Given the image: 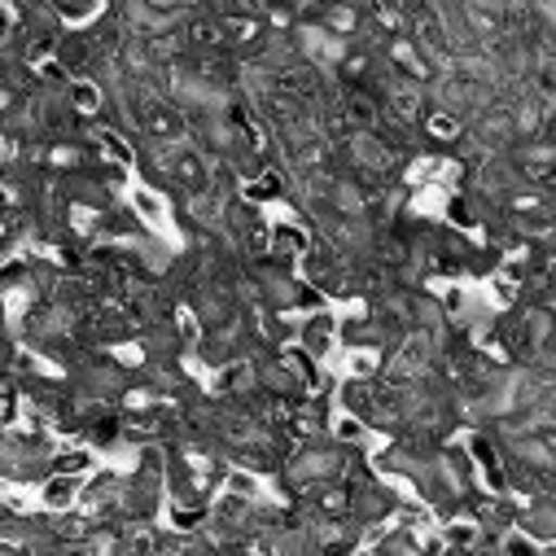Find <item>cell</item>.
Returning <instances> with one entry per match:
<instances>
[{"mask_svg": "<svg viewBox=\"0 0 556 556\" xmlns=\"http://www.w3.org/2000/svg\"><path fill=\"white\" fill-rule=\"evenodd\" d=\"M136 123H141V131L150 136V141H180V136H185L180 110L167 105L154 92H141V101H136Z\"/></svg>", "mask_w": 556, "mask_h": 556, "instance_id": "obj_1", "label": "cell"}, {"mask_svg": "<svg viewBox=\"0 0 556 556\" xmlns=\"http://www.w3.org/2000/svg\"><path fill=\"white\" fill-rule=\"evenodd\" d=\"M163 172H167V180H172L185 198H206V193H211L206 159H202V154H193V150H176L172 159H163Z\"/></svg>", "mask_w": 556, "mask_h": 556, "instance_id": "obj_2", "label": "cell"}, {"mask_svg": "<svg viewBox=\"0 0 556 556\" xmlns=\"http://www.w3.org/2000/svg\"><path fill=\"white\" fill-rule=\"evenodd\" d=\"M224 31H228V49H258L267 36L263 18L254 14H224Z\"/></svg>", "mask_w": 556, "mask_h": 556, "instance_id": "obj_3", "label": "cell"}, {"mask_svg": "<svg viewBox=\"0 0 556 556\" xmlns=\"http://www.w3.org/2000/svg\"><path fill=\"white\" fill-rule=\"evenodd\" d=\"M75 495H79V473H58L53 469V478L45 482V504L49 508H71Z\"/></svg>", "mask_w": 556, "mask_h": 556, "instance_id": "obj_4", "label": "cell"}, {"mask_svg": "<svg viewBox=\"0 0 556 556\" xmlns=\"http://www.w3.org/2000/svg\"><path fill=\"white\" fill-rule=\"evenodd\" d=\"M426 131L434 136V141H460V131H465V123L456 118V114H447V110H434L430 118H426Z\"/></svg>", "mask_w": 556, "mask_h": 556, "instance_id": "obj_5", "label": "cell"}, {"mask_svg": "<svg viewBox=\"0 0 556 556\" xmlns=\"http://www.w3.org/2000/svg\"><path fill=\"white\" fill-rule=\"evenodd\" d=\"M329 342H333V320H329V316L307 320V329H303V346H307L312 355H325V351H329Z\"/></svg>", "mask_w": 556, "mask_h": 556, "instance_id": "obj_6", "label": "cell"}, {"mask_svg": "<svg viewBox=\"0 0 556 556\" xmlns=\"http://www.w3.org/2000/svg\"><path fill=\"white\" fill-rule=\"evenodd\" d=\"M101 88L97 84H88V79H79V84H71V110L75 114H97L101 110Z\"/></svg>", "mask_w": 556, "mask_h": 556, "instance_id": "obj_7", "label": "cell"}, {"mask_svg": "<svg viewBox=\"0 0 556 556\" xmlns=\"http://www.w3.org/2000/svg\"><path fill=\"white\" fill-rule=\"evenodd\" d=\"M131 206H136V215H146L150 224H159V219H163V202H159L150 189H136V193H131Z\"/></svg>", "mask_w": 556, "mask_h": 556, "instance_id": "obj_8", "label": "cell"}, {"mask_svg": "<svg viewBox=\"0 0 556 556\" xmlns=\"http://www.w3.org/2000/svg\"><path fill=\"white\" fill-rule=\"evenodd\" d=\"M53 469H58V473H84V469H88V452H71V456H58V460H53Z\"/></svg>", "mask_w": 556, "mask_h": 556, "instance_id": "obj_9", "label": "cell"}, {"mask_svg": "<svg viewBox=\"0 0 556 556\" xmlns=\"http://www.w3.org/2000/svg\"><path fill=\"white\" fill-rule=\"evenodd\" d=\"M539 92H543V97H556V66H552V62L539 66Z\"/></svg>", "mask_w": 556, "mask_h": 556, "instance_id": "obj_10", "label": "cell"}, {"mask_svg": "<svg viewBox=\"0 0 556 556\" xmlns=\"http://www.w3.org/2000/svg\"><path fill=\"white\" fill-rule=\"evenodd\" d=\"M539 136H543V141H552V146H556V110H547V114H543Z\"/></svg>", "mask_w": 556, "mask_h": 556, "instance_id": "obj_11", "label": "cell"}, {"mask_svg": "<svg viewBox=\"0 0 556 556\" xmlns=\"http://www.w3.org/2000/svg\"><path fill=\"white\" fill-rule=\"evenodd\" d=\"M267 5H290V0H267Z\"/></svg>", "mask_w": 556, "mask_h": 556, "instance_id": "obj_12", "label": "cell"}]
</instances>
